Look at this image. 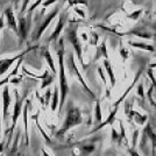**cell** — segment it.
<instances>
[{"instance_id":"6da1fadb","label":"cell","mask_w":156,"mask_h":156,"mask_svg":"<svg viewBox=\"0 0 156 156\" xmlns=\"http://www.w3.org/2000/svg\"><path fill=\"white\" fill-rule=\"evenodd\" d=\"M57 57H58V69H59V105H58V113L63 108L65 103L66 96L69 93V84L65 75V66H64V42L63 40H59V48L57 50Z\"/></svg>"},{"instance_id":"7a4b0ae2","label":"cell","mask_w":156,"mask_h":156,"mask_svg":"<svg viewBox=\"0 0 156 156\" xmlns=\"http://www.w3.org/2000/svg\"><path fill=\"white\" fill-rule=\"evenodd\" d=\"M83 122V115H82V111L77 106H73L70 104L66 108V113H65V118L63 124L61 126L58 132L56 133V137H62L65 134L72 129L73 127H77Z\"/></svg>"},{"instance_id":"3957f363","label":"cell","mask_w":156,"mask_h":156,"mask_svg":"<svg viewBox=\"0 0 156 156\" xmlns=\"http://www.w3.org/2000/svg\"><path fill=\"white\" fill-rule=\"evenodd\" d=\"M14 96H15V101H14L13 106V114H12V126L11 128L6 132V135H9V139L13 134V130L15 128V126L18 124V120H19L20 115L22 113V108H23V100L25 98L20 94L18 90H14Z\"/></svg>"},{"instance_id":"277c9868","label":"cell","mask_w":156,"mask_h":156,"mask_svg":"<svg viewBox=\"0 0 156 156\" xmlns=\"http://www.w3.org/2000/svg\"><path fill=\"white\" fill-rule=\"evenodd\" d=\"M66 37H68V40L70 41V43L72 44L73 49H75V51H76V54H77V57H78L79 63L82 64L83 68H86L84 64V62H83L82 44H80V40H79V37H78L77 28H76V27H70V28L68 29V32H66Z\"/></svg>"},{"instance_id":"5b68a950","label":"cell","mask_w":156,"mask_h":156,"mask_svg":"<svg viewBox=\"0 0 156 156\" xmlns=\"http://www.w3.org/2000/svg\"><path fill=\"white\" fill-rule=\"evenodd\" d=\"M32 49H34V47H30V48H28V49H26V50L19 52V54H15L14 56H11V57L0 58V76L5 75V73L9 70V68H11L14 63H16L20 58H23V56L26 55L27 52L30 51Z\"/></svg>"},{"instance_id":"8992f818","label":"cell","mask_w":156,"mask_h":156,"mask_svg":"<svg viewBox=\"0 0 156 156\" xmlns=\"http://www.w3.org/2000/svg\"><path fill=\"white\" fill-rule=\"evenodd\" d=\"M32 26V14L27 13V15H20L18 20V36L22 41H25L29 34Z\"/></svg>"},{"instance_id":"52a82bcc","label":"cell","mask_w":156,"mask_h":156,"mask_svg":"<svg viewBox=\"0 0 156 156\" xmlns=\"http://www.w3.org/2000/svg\"><path fill=\"white\" fill-rule=\"evenodd\" d=\"M59 11H61V7L59 6H56L54 9H52L50 13L47 15L46 18L43 19V21L41 22V25L39 26V28H37V30H36V34H35V36H34V41H39L40 39H41V36L43 35V33L46 32V29L49 27V25L51 23V21L57 15H58Z\"/></svg>"},{"instance_id":"ba28073f","label":"cell","mask_w":156,"mask_h":156,"mask_svg":"<svg viewBox=\"0 0 156 156\" xmlns=\"http://www.w3.org/2000/svg\"><path fill=\"white\" fill-rule=\"evenodd\" d=\"M69 64H70V68H71V70L72 72L76 75V77L78 78V80L80 82V84L84 86V89H85V91L89 93V96L91 98H96V96H94V93L90 90V87H89V85L85 83V80H84V78H83V76L80 75V72H79V70H78V68H77V65H76V62H75V59H73V54H70L69 55Z\"/></svg>"},{"instance_id":"9c48e42d","label":"cell","mask_w":156,"mask_h":156,"mask_svg":"<svg viewBox=\"0 0 156 156\" xmlns=\"http://www.w3.org/2000/svg\"><path fill=\"white\" fill-rule=\"evenodd\" d=\"M4 20H5V26H7L9 29H12L15 34H18V20L15 18V14L12 7H7L4 11Z\"/></svg>"},{"instance_id":"30bf717a","label":"cell","mask_w":156,"mask_h":156,"mask_svg":"<svg viewBox=\"0 0 156 156\" xmlns=\"http://www.w3.org/2000/svg\"><path fill=\"white\" fill-rule=\"evenodd\" d=\"M2 120H5L8 115V110L9 106L12 104V97H11V92H9V85L2 86Z\"/></svg>"},{"instance_id":"8fae6325","label":"cell","mask_w":156,"mask_h":156,"mask_svg":"<svg viewBox=\"0 0 156 156\" xmlns=\"http://www.w3.org/2000/svg\"><path fill=\"white\" fill-rule=\"evenodd\" d=\"M143 133L146 134L147 139L151 143V155L156 156V133L153 130V127L150 126V124H147V126L143 129Z\"/></svg>"},{"instance_id":"7c38bea8","label":"cell","mask_w":156,"mask_h":156,"mask_svg":"<svg viewBox=\"0 0 156 156\" xmlns=\"http://www.w3.org/2000/svg\"><path fill=\"white\" fill-rule=\"evenodd\" d=\"M64 25H65V15L64 14H62V15L59 16L58 22H57V26L55 27V30L51 33V35H50L49 39H48V43L59 39V35H61V33H62L63 28H64Z\"/></svg>"},{"instance_id":"4fadbf2b","label":"cell","mask_w":156,"mask_h":156,"mask_svg":"<svg viewBox=\"0 0 156 156\" xmlns=\"http://www.w3.org/2000/svg\"><path fill=\"white\" fill-rule=\"evenodd\" d=\"M22 61H23V58H20L19 61L15 63V66L12 69V71L9 72L6 77L4 78V79H1V80H0V87H2V86H5V85H8L9 80H11L12 78L15 77V76H18V71H19L20 66H21V64H22Z\"/></svg>"},{"instance_id":"5bb4252c","label":"cell","mask_w":156,"mask_h":156,"mask_svg":"<svg viewBox=\"0 0 156 156\" xmlns=\"http://www.w3.org/2000/svg\"><path fill=\"white\" fill-rule=\"evenodd\" d=\"M42 56H43V57H44V59H46L47 64L49 65L51 73L55 76V75H56V66H55V62H54V58H52L51 54H50V50L48 49V47H47V48H44V49L42 50Z\"/></svg>"},{"instance_id":"9a60e30c","label":"cell","mask_w":156,"mask_h":156,"mask_svg":"<svg viewBox=\"0 0 156 156\" xmlns=\"http://www.w3.org/2000/svg\"><path fill=\"white\" fill-rule=\"evenodd\" d=\"M22 118H23L25 140H26L27 146H29V134H28V103H26V105H23V108H22Z\"/></svg>"},{"instance_id":"2e32d148","label":"cell","mask_w":156,"mask_h":156,"mask_svg":"<svg viewBox=\"0 0 156 156\" xmlns=\"http://www.w3.org/2000/svg\"><path fill=\"white\" fill-rule=\"evenodd\" d=\"M104 65H105V69H106V72H107V75L110 77L111 89H113L115 86V76H114V72H113V69H112V65H111L108 59H104Z\"/></svg>"},{"instance_id":"e0dca14e","label":"cell","mask_w":156,"mask_h":156,"mask_svg":"<svg viewBox=\"0 0 156 156\" xmlns=\"http://www.w3.org/2000/svg\"><path fill=\"white\" fill-rule=\"evenodd\" d=\"M59 105V90L58 86H55L54 89V93L51 96V105H50V108L52 112H56V110L58 108Z\"/></svg>"},{"instance_id":"ac0fdd59","label":"cell","mask_w":156,"mask_h":156,"mask_svg":"<svg viewBox=\"0 0 156 156\" xmlns=\"http://www.w3.org/2000/svg\"><path fill=\"white\" fill-rule=\"evenodd\" d=\"M129 117H133V119H134V121L136 122V124L141 125V126H143V125L147 122V115H143V114H141V113H139V112H136V111H130V113H127Z\"/></svg>"},{"instance_id":"d6986e66","label":"cell","mask_w":156,"mask_h":156,"mask_svg":"<svg viewBox=\"0 0 156 156\" xmlns=\"http://www.w3.org/2000/svg\"><path fill=\"white\" fill-rule=\"evenodd\" d=\"M39 114H40V112L37 111V113H36L35 115H33L32 119H33V120H35V122H36V127H37V128H39V130L41 132V134H42V136H43V139H44V140H46V141H47L48 143H50V142H51V139H50V137L48 136V134H47L46 132H44V129H43V128L41 127V125H40V121H39Z\"/></svg>"},{"instance_id":"ffe728a7","label":"cell","mask_w":156,"mask_h":156,"mask_svg":"<svg viewBox=\"0 0 156 156\" xmlns=\"http://www.w3.org/2000/svg\"><path fill=\"white\" fill-rule=\"evenodd\" d=\"M94 121L96 124L100 125L103 122V114H101V107H100V103L97 100L96 106H94Z\"/></svg>"},{"instance_id":"44dd1931","label":"cell","mask_w":156,"mask_h":156,"mask_svg":"<svg viewBox=\"0 0 156 156\" xmlns=\"http://www.w3.org/2000/svg\"><path fill=\"white\" fill-rule=\"evenodd\" d=\"M54 77H55V76H54L52 73L50 75V72H49L46 77L42 79V83H41V90H44L46 87H48L49 85L51 84L52 82H54Z\"/></svg>"},{"instance_id":"7402d4cb","label":"cell","mask_w":156,"mask_h":156,"mask_svg":"<svg viewBox=\"0 0 156 156\" xmlns=\"http://www.w3.org/2000/svg\"><path fill=\"white\" fill-rule=\"evenodd\" d=\"M130 46L136 47V48H140V49H143V50H148V51H155V48L150 44H146V43H139V42H129Z\"/></svg>"},{"instance_id":"603a6c76","label":"cell","mask_w":156,"mask_h":156,"mask_svg":"<svg viewBox=\"0 0 156 156\" xmlns=\"http://www.w3.org/2000/svg\"><path fill=\"white\" fill-rule=\"evenodd\" d=\"M119 124H120V133H119V140H118V144L121 146L122 141H126V132H125V126L124 122L121 120H119Z\"/></svg>"},{"instance_id":"cb8c5ba5","label":"cell","mask_w":156,"mask_h":156,"mask_svg":"<svg viewBox=\"0 0 156 156\" xmlns=\"http://www.w3.org/2000/svg\"><path fill=\"white\" fill-rule=\"evenodd\" d=\"M139 134H140V130L135 129L132 134V147L130 148H136V143H137V139H139Z\"/></svg>"},{"instance_id":"d4e9b609","label":"cell","mask_w":156,"mask_h":156,"mask_svg":"<svg viewBox=\"0 0 156 156\" xmlns=\"http://www.w3.org/2000/svg\"><path fill=\"white\" fill-rule=\"evenodd\" d=\"M43 1H44V0H35V1H34V4H32L30 6L28 7V9H27L26 13H30V14H32L33 11H34V9H36V7H39L40 5L43 2Z\"/></svg>"},{"instance_id":"484cf974","label":"cell","mask_w":156,"mask_h":156,"mask_svg":"<svg viewBox=\"0 0 156 156\" xmlns=\"http://www.w3.org/2000/svg\"><path fill=\"white\" fill-rule=\"evenodd\" d=\"M43 100H44V106H48V105L50 104V100H51V90L50 89H47V92L44 93Z\"/></svg>"},{"instance_id":"4316f807","label":"cell","mask_w":156,"mask_h":156,"mask_svg":"<svg viewBox=\"0 0 156 156\" xmlns=\"http://www.w3.org/2000/svg\"><path fill=\"white\" fill-rule=\"evenodd\" d=\"M29 2H30V0H23V4H22V8H21V11H20V15H25V13L27 12V9H28V6H29Z\"/></svg>"},{"instance_id":"83f0119b","label":"cell","mask_w":156,"mask_h":156,"mask_svg":"<svg viewBox=\"0 0 156 156\" xmlns=\"http://www.w3.org/2000/svg\"><path fill=\"white\" fill-rule=\"evenodd\" d=\"M151 92H153V87H150L149 90H148V93H147V97H148V100H149L150 105L154 107V110L156 111V101L153 99V97H151Z\"/></svg>"},{"instance_id":"f1b7e54d","label":"cell","mask_w":156,"mask_h":156,"mask_svg":"<svg viewBox=\"0 0 156 156\" xmlns=\"http://www.w3.org/2000/svg\"><path fill=\"white\" fill-rule=\"evenodd\" d=\"M111 133H112V136H111V140H112V142H117L118 143V140H119V133H118L115 128L114 127H112V129H111Z\"/></svg>"},{"instance_id":"f546056e","label":"cell","mask_w":156,"mask_h":156,"mask_svg":"<svg viewBox=\"0 0 156 156\" xmlns=\"http://www.w3.org/2000/svg\"><path fill=\"white\" fill-rule=\"evenodd\" d=\"M137 93H139V96L144 99V92H143V85L140 83V84L137 85Z\"/></svg>"},{"instance_id":"4dcf8cb0","label":"cell","mask_w":156,"mask_h":156,"mask_svg":"<svg viewBox=\"0 0 156 156\" xmlns=\"http://www.w3.org/2000/svg\"><path fill=\"white\" fill-rule=\"evenodd\" d=\"M127 153H128L129 156H141L137 153V150L134 149V148H128V149H127Z\"/></svg>"},{"instance_id":"1f68e13d","label":"cell","mask_w":156,"mask_h":156,"mask_svg":"<svg viewBox=\"0 0 156 156\" xmlns=\"http://www.w3.org/2000/svg\"><path fill=\"white\" fill-rule=\"evenodd\" d=\"M148 77L150 78V80L153 82V85H154V89H155L156 91V79L155 77H154V75H153V72H151V70H148Z\"/></svg>"},{"instance_id":"d6a6232c","label":"cell","mask_w":156,"mask_h":156,"mask_svg":"<svg viewBox=\"0 0 156 156\" xmlns=\"http://www.w3.org/2000/svg\"><path fill=\"white\" fill-rule=\"evenodd\" d=\"M98 73H99V76L101 77V79H103V82H104V84H106V77H105L104 71H103V69H101L100 66H98Z\"/></svg>"},{"instance_id":"836d02e7","label":"cell","mask_w":156,"mask_h":156,"mask_svg":"<svg viewBox=\"0 0 156 156\" xmlns=\"http://www.w3.org/2000/svg\"><path fill=\"white\" fill-rule=\"evenodd\" d=\"M56 1H58V0H44V1L42 2V5H43V7H44V8H47L48 6H50L51 4L56 2Z\"/></svg>"},{"instance_id":"e575fe53","label":"cell","mask_w":156,"mask_h":156,"mask_svg":"<svg viewBox=\"0 0 156 156\" xmlns=\"http://www.w3.org/2000/svg\"><path fill=\"white\" fill-rule=\"evenodd\" d=\"M22 79H21V77H18V76H15V77H13L11 80H9V83L11 84H18V83H20Z\"/></svg>"},{"instance_id":"d590c367","label":"cell","mask_w":156,"mask_h":156,"mask_svg":"<svg viewBox=\"0 0 156 156\" xmlns=\"http://www.w3.org/2000/svg\"><path fill=\"white\" fill-rule=\"evenodd\" d=\"M1 133H2V117L0 114V139H1Z\"/></svg>"},{"instance_id":"8d00e7d4","label":"cell","mask_w":156,"mask_h":156,"mask_svg":"<svg viewBox=\"0 0 156 156\" xmlns=\"http://www.w3.org/2000/svg\"><path fill=\"white\" fill-rule=\"evenodd\" d=\"M41 151H42V156H50V154H49L46 149H42Z\"/></svg>"},{"instance_id":"74e56055","label":"cell","mask_w":156,"mask_h":156,"mask_svg":"<svg viewBox=\"0 0 156 156\" xmlns=\"http://www.w3.org/2000/svg\"><path fill=\"white\" fill-rule=\"evenodd\" d=\"M75 11H76V12H77V13L79 14V15H82V16H84V13H83V12H82L80 9H78V8H75Z\"/></svg>"},{"instance_id":"f35d334b","label":"cell","mask_w":156,"mask_h":156,"mask_svg":"<svg viewBox=\"0 0 156 156\" xmlns=\"http://www.w3.org/2000/svg\"><path fill=\"white\" fill-rule=\"evenodd\" d=\"M2 149H4V144H2V143H0V153L2 151Z\"/></svg>"}]
</instances>
